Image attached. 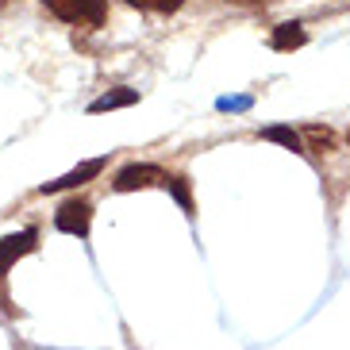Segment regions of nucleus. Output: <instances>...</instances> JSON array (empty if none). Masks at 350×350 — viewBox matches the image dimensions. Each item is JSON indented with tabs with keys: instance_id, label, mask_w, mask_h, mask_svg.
Listing matches in <instances>:
<instances>
[{
	"instance_id": "5",
	"label": "nucleus",
	"mask_w": 350,
	"mask_h": 350,
	"mask_svg": "<svg viewBox=\"0 0 350 350\" xmlns=\"http://www.w3.org/2000/svg\"><path fill=\"white\" fill-rule=\"evenodd\" d=\"M104 170V158H93V162H81L77 170H70V174H62L58 181H46V185L39 189L42 196H51V193H62V189H77V185H85V181H93L96 174Z\"/></svg>"
},
{
	"instance_id": "8",
	"label": "nucleus",
	"mask_w": 350,
	"mask_h": 350,
	"mask_svg": "<svg viewBox=\"0 0 350 350\" xmlns=\"http://www.w3.org/2000/svg\"><path fill=\"white\" fill-rule=\"evenodd\" d=\"M262 139H269V143H281L288 146V150H297V154H304V139H300L293 127L285 124H273V127H262Z\"/></svg>"
},
{
	"instance_id": "6",
	"label": "nucleus",
	"mask_w": 350,
	"mask_h": 350,
	"mask_svg": "<svg viewBox=\"0 0 350 350\" xmlns=\"http://www.w3.org/2000/svg\"><path fill=\"white\" fill-rule=\"evenodd\" d=\"M304 42H308V31H304L300 23H278L273 35H269V46H273V51H300Z\"/></svg>"
},
{
	"instance_id": "2",
	"label": "nucleus",
	"mask_w": 350,
	"mask_h": 350,
	"mask_svg": "<svg viewBox=\"0 0 350 350\" xmlns=\"http://www.w3.org/2000/svg\"><path fill=\"white\" fill-rule=\"evenodd\" d=\"M165 170L162 165H150V162H131L116 174L112 189L116 193H135V189H154V185H165Z\"/></svg>"
},
{
	"instance_id": "4",
	"label": "nucleus",
	"mask_w": 350,
	"mask_h": 350,
	"mask_svg": "<svg viewBox=\"0 0 350 350\" xmlns=\"http://www.w3.org/2000/svg\"><path fill=\"white\" fill-rule=\"evenodd\" d=\"M35 247H39V231H35V227H23V231H16V235L0 239V278H4L23 254H31Z\"/></svg>"
},
{
	"instance_id": "13",
	"label": "nucleus",
	"mask_w": 350,
	"mask_h": 350,
	"mask_svg": "<svg viewBox=\"0 0 350 350\" xmlns=\"http://www.w3.org/2000/svg\"><path fill=\"white\" fill-rule=\"evenodd\" d=\"M227 4H239V8H258V4H266V0H227Z\"/></svg>"
},
{
	"instance_id": "7",
	"label": "nucleus",
	"mask_w": 350,
	"mask_h": 350,
	"mask_svg": "<svg viewBox=\"0 0 350 350\" xmlns=\"http://www.w3.org/2000/svg\"><path fill=\"white\" fill-rule=\"evenodd\" d=\"M139 100V89H112V93L96 96L89 104V116H100V112H116V108H127V104Z\"/></svg>"
},
{
	"instance_id": "12",
	"label": "nucleus",
	"mask_w": 350,
	"mask_h": 350,
	"mask_svg": "<svg viewBox=\"0 0 350 350\" xmlns=\"http://www.w3.org/2000/svg\"><path fill=\"white\" fill-rule=\"evenodd\" d=\"M216 108H219V112H247V108H250V96H219Z\"/></svg>"
},
{
	"instance_id": "10",
	"label": "nucleus",
	"mask_w": 350,
	"mask_h": 350,
	"mask_svg": "<svg viewBox=\"0 0 350 350\" xmlns=\"http://www.w3.org/2000/svg\"><path fill=\"white\" fill-rule=\"evenodd\" d=\"M131 8H143V12H177L185 0H124Z\"/></svg>"
},
{
	"instance_id": "3",
	"label": "nucleus",
	"mask_w": 350,
	"mask_h": 350,
	"mask_svg": "<svg viewBox=\"0 0 350 350\" xmlns=\"http://www.w3.org/2000/svg\"><path fill=\"white\" fill-rule=\"evenodd\" d=\"M54 227H58L62 235L89 239V227H93V204H89V200H81V196L66 200V204L54 212Z\"/></svg>"
},
{
	"instance_id": "9",
	"label": "nucleus",
	"mask_w": 350,
	"mask_h": 350,
	"mask_svg": "<svg viewBox=\"0 0 350 350\" xmlns=\"http://www.w3.org/2000/svg\"><path fill=\"white\" fill-rule=\"evenodd\" d=\"M170 193L177 196V204L185 208V216H193V196H189V177H165V185Z\"/></svg>"
},
{
	"instance_id": "11",
	"label": "nucleus",
	"mask_w": 350,
	"mask_h": 350,
	"mask_svg": "<svg viewBox=\"0 0 350 350\" xmlns=\"http://www.w3.org/2000/svg\"><path fill=\"white\" fill-rule=\"evenodd\" d=\"M300 139H312L319 154H327L331 146H335V135H331V131H323V127H308V131L300 135Z\"/></svg>"
},
{
	"instance_id": "1",
	"label": "nucleus",
	"mask_w": 350,
	"mask_h": 350,
	"mask_svg": "<svg viewBox=\"0 0 350 350\" xmlns=\"http://www.w3.org/2000/svg\"><path fill=\"white\" fill-rule=\"evenodd\" d=\"M42 4L66 23H93V27H100L104 16H108L104 0H42Z\"/></svg>"
}]
</instances>
